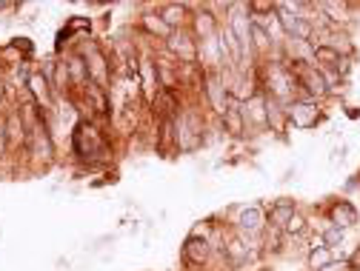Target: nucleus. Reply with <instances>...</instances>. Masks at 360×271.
Wrapping results in <instances>:
<instances>
[{
    "label": "nucleus",
    "mask_w": 360,
    "mask_h": 271,
    "mask_svg": "<svg viewBox=\"0 0 360 271\" xmlns=\"http://www.w3.org/2000/svg\"><path fill=\"white\" fill-rule=\"evenodd\" d=\"M9 157V140H6V112L0 114V163H6Z\"/></svg>",
    "instance_id": "obj_19"
},
{
    "label": "nucleus",
    "mask_w": 360,
    "mask_h": 271,
    "mask_svg": "<svg viewBox=\"0 0 360 271\" xmlns=\"http://www.w3.org/2000/svg\"><path fill=\"white\" fill-rule=\"evenodd\" d=\"M321 271H354L352 268V263H349V257H335L326 268H321Z\"/></svg>",
    "instance_id": "obj_20"
},
{
    "label": "nucleus",
    "mask_w": 360,
    "mask_h": 271,
    "mask_svg": "<svg viewBox=\"0 0 360 271\" xmlns=\"http://www.w3.org/2000/svg\"><path fill=\"white\" fill-rule=\"evenodd\" d=\"M163 52L177 60L180 66H200L198 63V40L189 29H180V32H172L166 40H163Z\"/></svg>",
    "instance_id": "obj_7"
},
{
    "label": "nucleus",
    "mask_w": 360,
    "mask_h": 271,
    "mask_svg": "<svg viewBox=\"0 0 360 271\" xmlns=\"http://www.w3.org/2000/svg\"><path fill=\"white\" fill-rule=\"evenodd\" d=\"M141 29H143L146 37H155V40H166V37L172 34V29L160 20L158 9H146V12H143V18H141Z\"/></svg>",
    "instance_id": "obj_16"
},
{
    "label": "nucleus",
    "mask_w": 360,
    "mask_h": 271,
    "mask_svg": "<svg viewBox=\"0 0 360 271\" xmlns=\"http://www.w3.org/2000/svg\"><path fill=\"white\" fill-rule=\"evenodd\" d=\"M83 55L86 60V69H89V83H95L101 88H106V92H112V83H115V72H112V58L109 52L101 46V43L95 37H86L83 43H77V46H72Z\"/></svg>",
    "instance_id": "obj_2"
},
{
    "label": "nucleus",
    "mask_w": 360,
    "mask_h": 271,
    "mask_svg": "<svg viewBox=\"0 0 360 271\" xmlns=\"http://www.w3.org/2000/svg\"><path fill=\"white\" fill-rule=\"evenodd\" d=\"M18 9V4H6V0H0V12H12Z\"/></svg>",
    "instance_id": "obj_24"
},
{
    "label": "nucleus",
    "mask_w": 360,
    "mask_h": 271,
    "mask_svg": "<svg viewBox=\"0 0 360 271\" xmlns=\"http://www.w3.org/2000/svg\"><path fill=\"white\" fill-rule=\"evenodd\" d=\"M338 254L332 251V249H311V251H306V257H303V268L306 271H321V268H326L332 260H335Z\"/></svg>",
    "instance_id": "obj_17"
},
{
    "label": "nucleus",
    "mask_w": 360,
    "mask_h": 271,
    "mask_svg": "<svg viewBox=\"0 0 360 271\" xmlns=\"http://www.w3.org/2000/svg\"><path fill=\"white\" fill-rule=\"evenodd\" d=\"M6 95H9V83L0 80V114H4V106H6Z\"/></svg>",
    "instance_id": "obj_23"
},
{
    "label": "nucleus",
    "mask_w": 360,
    "mask_h": 271,
    "mask_svg": "<svg viewBox=\"0 0 360 271\" xmlns=\"http://www.w3.org/2000/svg\"><path fill=\"white\" fill-rule=\"evenodd\" d=\"M229 271H235V268H229Z\"/></svg>",
    "instance_id": "obj_25"
},
{
    "label": "nucleus",
    "mask_w": 360,
    "mask_h": 271,
    "mask_svg": "<svg viewBox=\"0 0 360 271\" xmlns=\"http://www.w3.org/2000/svg\"><path fill=\"white\" fill-rule=\"evenodd\" d=\"M203 100L209 103L212 114L220 120L226 114L229 103H232V95H229V86L223 80V72H214V69H203Z\"/></svg>",
    "instance_id": "obj_6"
},
{
    "label": "nucleus",
    "mask_w": 360,
    "mask_h": 271,
    "mask_svg": "<svg viewBox=\"0 0 360 271\" xmlns=\"http://www.w3.org/2000/svg\"><path fill=\"white\" fill-rule=\"evenodd\" d=\"M229 229L243 234V237H255L260 240L269 229V214H266V206L263 203H238L232 209V217H229Z\"/></svg>",
    "instance_id": "obj_4"
},
{
    "label": "nucleus",
    "mask_w": 360,
    "mask_h": 271,
    "mask_svg": "<svg viewBox=\"0 0 360 271\" xmlns=\"http://www.w3.org/2000/svg\"><path fill=\"white\" fill-rule=\"evenodd\" d=\"M263 206H266V214H269V229H275V232H283L286 223L300 211V206L292 197H278V200L263 203Z\"/></svg>",
    "instance_id": "obj_12"
},
{
    "label": "nucleus",
    "mask_w": 360,
    "mask_h": 271,
    "mask_svg": "<svg viewBox=\"0 0 360 271\" xmlns=\"http://www.w3.org/2000/svg\"><path fill=\"white\" fill-rule=\"evenodd\" d=\"M346 152H349V146H346V143L335 146V149H332V154H329V163H332V166H335V163H343V160H346Z\"/></svg>",
    "instance_id": "obj_21"
},
{
    "label": "nucleus",
    "mask_w": 360,
    "mask_h": 271,
    "mask_svg": "<svg viewBox=\"0 0 360 271\" xmlns=\"http://www.w3.org/2000/svg\"><path fill=\"white\" fill-rule=\"evenodd\" d=\"M6 140H9V154H20L26 157V146H29V123L26 114L20 112V106L15 103L12 109H6Z\"/></svg>",
    "instance_id": "obj_9"
},
{
    "label": "nucleus",
    "mask_w": 360,
    "mask_h": 271,
    "mask_svg": "<svg viewBox=\"0 0 360 271\" xmlns=\"http://www.w3.org/2000/svg\"><path fill=\"white\" fill-rule=\"evenodd\" d=\"M63 60H66V69H69V86H72V98H75L89 86V69H86V60L77 49H69L63 55Z\"/></svg>",
    "instance_id": "obj_13"
},
{
    "label": "nucleus",
    "mask_w": 360,
    "mask_h": 271,
    "mask_svg": "<svg viewBox=\"0 0 360 271\" xmlns=\"http://www.w3.org/2000/svg\"><path fill=\"white\" fill-rule=\"evenodd\" d=\"M323 120H326L323 103L311 100V98H303V95H300L295 103L286 106V123H289V128L309 131V128H318Z\"/></svg>",
    "instance_id": "obj_5"
},
{
    "label": "nucleus",
    "mask_w": 360,
    "mask_h": 271,
    "mask_svg": "<svg viewBox=\"0 0 360 271\" xmlns=\"http://www.w3.org/2000/svg\"><path fill=\"white\" fill-rule=\"evenodd\" d=\"M174 128H177V152L192 154V152H198L206 143L209 126H206L203 112L195 109V106H186L184 112L174 117Z\"/></svg>",
    "instance_id": "obj_3"
},
{
    "label": "nucleus",
    "mask_w": 360,
    "mask_h": 271,
    "mask_svg": "<svg viewBox=\"0 0 360 271\" xmlns=\"http://www.w3.org/2000/svg\"><path fill=\"white\" fill-rule=\"evenodd\" d=\"M72 154L86 166V168H106L112 160V143L109 131L101 128L98 120L80 117L72 126Z\"/></svg>",
    "instance_id": "obj_1"
},
{
    "label": "nucleus",
    "mask_w": 360,
    "mask_h": 271,
    "mask_svg": "<svg viewBox=\"0 0 360 271\" xmlns=\"http://www.w3.org/2000/svg\"><path fill=\"white\" fill-rule=\"evenodd\" d=\"M158 15H160V20H163L172 32L189 29V20H192V4H163V6H158Z\"/></svg>",
    "instance_id": "obj_14"
},
{
    "label": "nucleus",
    "mask_w": 360,
    "mask_h": 271,
    "mask_svg": "<svg viewBox=\"0 0 360 271\" xmlns=\"http://www.w3.org/2000/svg\"><path fill=\"white\" fill-rule=\"evenodd\" d=\"M323 220L329 225H338V229H343V232H354L360 225V209L349 197H332L323 206Z\"/></svg>",
    "instance_id": "obj_8"
},
{
    "label": "nucleus",
    "mask_w": 360,
    "mask_h": 271,
    "mask_svg": "<svg viewBox=\"0 0 360 271\" xmlns=\"http://www.w3.org/2000/svg\"><path fill=\"white\" fill-rule=\"evenodd\" d=\"M346 257H349L352 268H354V271H360V243H357V246H354V249H352V251H349Z\"/></svg>",
    "instance_id": "obj_22"
},
{
    "label": "nucleus",
    "mask_w": 360,
    "mask_h": 271,
    "mask_svg": "<svg viewBox=\"0 0 360 271\" xmlns=\"http://www.w3.org/2000/svg\"><path fill=\"white\" fill-rule=\"evenodd\" d=\"M220 18L209 9V4H200V6H192V20H189V32L195 34L198 43L209 40V37H217L220 32Z\"/></svg>",
    "instance_id": "obj_11"
},
{
    "label": "nucleus",
    "mask_w": 360,
    "mask_h": 271,
    "mask_svg": "<svg viewBox=\"0 0 360 271\" xmlns=\"http://www.w3.org/2000/svg\"><path fill=\"white\" fill-rule=\"evenodd\" d=\"M138 83H141V95H143V103L152 106L158 92H160V74H158V60L152 52H143L141 60H138Z\"/></svg>",
    "instance_id": "obj_10"
},
{
    "label": "nucleus",
    "mask_w": 360,
    "mask_h": 271,
    "mask_svg": "<svg viewBox=\"0 0 360 271\" xmlns=\"http://www.w3.org/2000/svg\"><path fill=\"white\" fill-rule=\"evenodd\" d=\"M9 49L18 52L23 60H32V58H34V43H32L29 37H12V40H9Z\"/></svg>",
    "instance_id": "obj_18"
},
{
    "label": "nucleus",
    "mask_w": 360,
    "mask_h": 271,
    "mask_svg": "<svg viewBox=\"0 0 360 271\" xmlns=\"http://www.w3.org/2000/svg\"><path fill=\"white\" fill-rule=\"evenodd\" d=\"M220 126H223V131L229 134V138H243V134H249V128H246V117H243V103H238V100H232L229 103V109H226V114L220 117Z\"/></svg>",
    "instance_id": "obj_15"
}]
</instances>
